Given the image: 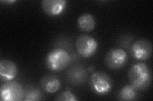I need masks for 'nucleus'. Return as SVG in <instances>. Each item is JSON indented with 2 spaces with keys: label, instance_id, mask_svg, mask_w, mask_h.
I'll return each instance as SVG.
<instances>
[{
  "label": "nucleus",
  "instance_id": "f257e3e1",
  "mask_svg": "<svg viewBox=\"0 0 153 101\" xmlns=\"http://www.w3.org/2000/svg\"><path fill=\"white\" fill-rule=\"evenodd\" d=\"M130 85L137 90H143L151 85L152 73L150 68L144 62L133 65L128 71Z\"/></svg>",
  "mask_w": 153,
  "mask_h": 101
},
{
  "label": "nucleus",
  "instance_id": "ddd939ff",
  "mask_svg": "<svg viewBox=\"0 0 153 101\" xmlns=\"http://www.w3.org/2000/svg\"><path fill=\"white\" fill-rule=\"evenodd\" d=\"M137 90L131 85H126L119 90L118 94L119 100L124 101H131L137 97Z\"/></svg>",
  "mask_w": 153,
  "mask_h": 101
},
{
  "label": "nucleus",
  "instance_id": "39448f33",
  "mask_svg": "<svg viewBox=\"0 0 153 101\" xmlns=\"http://www.w3.org/2000/svg\"><path fill=\"white\" fill-rule=\"evenodd\" d=\"M128 57L126 51L121 48L114 47L110 49L105 57V62L108 68L119 70L127 64Z\"/></svg>",
  "mask_w": 153,
  "mask_h": 101
},
{
  "label": "nucleus",
  "instance_id": "9b49d317",
  "mask_svg": "<svg viewBox=\"0 0 153 101\" xmlns=\"http://www.w3.org/2000/svg\"><path fill=\"white\" fill-rule=\"evenodd\" d=\"M87 71L84 67L75 66L71 68L68 73V80L73 84H82L87 78Z\"/></svg>",
  "mask_w": 153,
  "mask_h": 101
},
{
  "label": "nucleus",
  "instance_id": "1a4fd4ad",
  "mask_svg": "<svg viewBox=\"0 0 153 101\" xmlns=\"http://www.w3.org/2000/svg\"><path fill=\"white\" fill-rule=\"evenodd\" d=\"M18 73L15 62L9 60L0 61V77L2 81H11L15 78Z\"/></svg>",
  "mask_w": 153,
  "mask_h": 101
},
{
  "label": "nucleus",
  "instance_id": "2eb2a0df",
  "mask_svg": "<svg viewBox=\"0 0 153 101\" xmlns=\"http://www.w3.org/2000/svg\"><path fill=\"white\" fill-rule=\"evenodd\" d=\"M56 100L59 101H77L79 99L70 90H66L59 94Z\"/></svg>",
  "mask_w": 153,
  "mask_h": 101
},
{
  "label": "nucleus",
  "instance_id": "f03ea898",
  "mask_svg": "<svg viewBox=\"0 0 153 101\" xmlns=\"http://www.w3.org/2000/svg\"><path fill=\"white\" fill-rule=\"evenodd\" d=\"M70 60V55L66 50L56 48L47 54L45 62L48 69L52 71L59 72L68 66Z\"/></svg>",
  "mask_w": 153,
  "mask_h": 101
},
{
  "label": "nucleus",
  "instance_id": "7ed1b4c3",
  "mask_svg": "<svg viewBox=\"0 0 153 101\" xmlns=\"http://www.w3.org/2000/svg\"><path fill=\"white\" fill-rule=\"evenodd\" d=\"M89 85L93 92L100 96L108 94L112 89V80L102 72H95L90 77Z\"/></svg>",
  "mask_w": 153,
  "mask_h": 101
},
{
  "label": "nucleus",
  "instance_id": "0eeeda50",
  "mask_svg": "<svg viewBox=\"0 0 153 101\" xmlns=\"http://www.w3.org/2000/svg\"><path fill=\"white\" fill-rule=\"evenodd\" d=\"M130 53L137 60L146 61L152 54L151 42L146 39H140L134 42L130 47Z\"/></svg>",
  "mask_w": 153,
  "mask_h": 101
},
{
  "label": "nucleus",
  "instance_id": "dca6fc26",
  "mask_svg": "<svg viewBox=\"0 0 153 101\" xmlns=\"http://www.w3.org/2000/svg\"><path fill=\"white\" fill-rule=\"evenodd\" d=\"M1 3H16L17 1L16 0H10V1H1Z\"/></svg>",
  "mask_w": 153,
  "mask_h": 101
},
{
  "label": "nucleus",
  "instance_id": "4468645a",
  "mask_svg": "<svg viewBox=\"0 0 153 101\" xmlns=\"http://www.w3.org/2000/svg\"><path fill=\"white\" fill-rule=\"evenodd\" d=\"M42 93L40 90L35 87H30L25 91V97L23 100L36 101L41 99Z\"/></svg>",
  "mask_w": 153,
  "mask_h": 101
},
{
  "label": "nucleus",
  "instance_id": "f8f14e48",
  "mask_svg": "<svg viewBox=\"0 0 153 101\" xmlns=\"http://www.w3.org/2000/svg\"><path fill=\"white\" fill-rule=\"evenodd\" d=\"M77 24L81 31L89 32L94 30L96 25V20L91 14L84 13L79 17Z\"/></svg>",
  "mask_w": 153,
  "mask_h": 101
},
{
  "label": "nucleus",
  "instance_id": "f3484780",
  "mask_svg": "<svg viewBox=\"0 0 153 101\" xmlns=\"http://www.w3.org/2000/svg\"><path fill=\"white\" fill-rule=\"evenodd\" d=\"M94 70V68L93 66H89L88 68V71H93Z\"/></svg>",
  "mask_w": 153,
  "mask_h": 101
},
{
  "label": "nucleus",
  "instance_id": "423d86ee",
  "mask_svg": "<svg viewBox=\"0 0 153 101\" xmlns=\"http://www.w3.org/2000/svg\"><path fill=\"white\" fill-rule=\"evenodd\" d=\"M78 54L84 58L92 57L97 51L98 44L94 38L88 35H80L75 42Z\"/></svg>",
  "mask_w": 153,
  "mask_h": 101
},
{
  "label": "nucleus",
  "instance_id": "6e6552de",
  "mask_svg": "<svg viewBox=\"0 0 153 101\" xmlns=\"http://www.w3.org/2000/svg\"><path fill=\"white\" fill-rule=\"evenodd\" d=\"M67 6L65 0H44L42 1L43 10L51 17L58 16L63 13Z\"/></svg>",
  "mask_w": 153,
  "mask_h": 101
},
{
  "label": "nucleus",
  "instance_id": "9d476101",
  "mask_svg": "<svg viewBox=\"0 0 153 101\" xmlns=\"http://www.w3.org/2000/svg\"><path fill=\"white\" fill-rule=\"evenodd\" d=\"M42 88L50 94L56 93L61 87V81L58 77L52 75H47L41 79Z\"/></svg>",
  "mask_w": 153,
  "mask_h": 101
},
{
  "label": "nucleus",
  "instance_id": "20e7f679",
  "mask_svg": "<svg viewBox=\"0 0 153 101\" xmlns=\"http://www.w3.org/2000/svg\"><path fill=\"white\" fill-rule=\"evenodd\" d=\"M25 90L22 85L16 81H8L0 89V99L2 101L23 100Z\"/></svg>",
  "mask_w": 153,
  "mask_h": 101
}]
</instances>
